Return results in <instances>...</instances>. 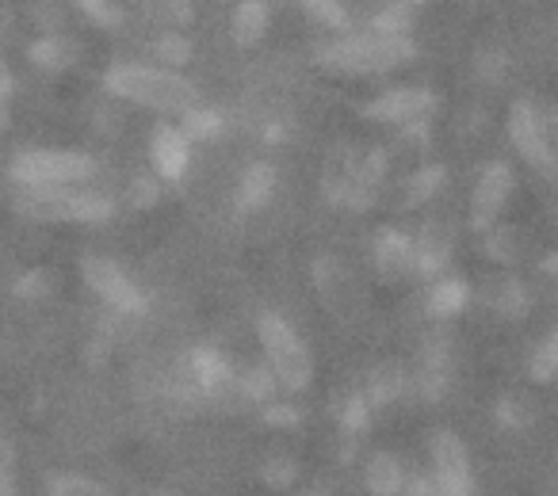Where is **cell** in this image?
Returning <instances> with one entry per match:
<instances>
[{
    "label": "cell",
    "instance_id": "obj_37",
    "mask_svg": "<svg viewBox=\"0 0 558 496\" xmlns=\"http://www.w3.org/2000/svg\"><path fill=\"white\" fill-rule=\"evenodd\" d=\"M474 70H478V77L486 80V85H505V77H509V54H505L501 47H494V42H486V47L474 54Z\"/></svg>",
    "mask_w": 558,
    "mask_h": 496
},
{
    "label": "cell",
    "instance_id": "obj_46",
    "mask_svg": "<svg viewBox=\"0 0 558 496\" xmlns=\"http://www.w3.org/2000/svg\"><path fill=\"white\" fill-rule=\"evenodd\" d=\"M12 88H16V80H12L9 62H0V108H9V96H12Z\"/></svg>",
    "mask_w": 558,
    "mask_h": 496
},
{
    "label": "cell",
    "instance_id": "obj_21",
    "mask_svg": "<svg viewBox=\"0 0 558 496\" xmlns=\"http://www.w3.org/2000/svg\"><path fill=\"white\" fill-rule=\"evenodd\" d=\"M364 485L372 496H402L405 466L395 450H372L364 458Z\"/></svg>",
    "mask_w": 558,
    "mask_h": 496
},
{
    "label": "cell",
    "instance_id": "obj_30",
    "mask_svg": "<svg viewBox=\"0 0 558 496\" xmlns=\"http://www.w3.org/2000/svg\"><path fill=\"white\" fill-rule=\"evenodd\" d=\"M58 283L62 280H58L54 268H27V272L12 283V295H16L20 302H47L58 290Z\"/></svg>",
    "mask_w": 558,
    "mask_h": 496
},
{
    "label": "cell",
    "instance_id": "obj_40",
    "mask_svg": "<svg viewBox=\"0 0 558 496\" xmlns=\"http://www.w3.org/2000/svg\"><path fill=\"white\" fill-rule=\"evenodd\" d=\"M303 9L311 12L314 20H322L326 27H337V32H344V27H349L344 0H303Z\"/></svg>",
    "mask_w": 558,
    "mask_h": 496
},
{
    "label": "cell",
    "instance_id": "obj_27",
    "mask_svg": "<svg viewBox=\"0 0 558 496\" xmlns=\"http://www.w3.org/2000/svg\"><path fill=\"white\" fill-rule=\"evenodd\" d=\"M497 420H501L509 432H532L539 424V401L524 389H509V394L497 397Z\"/></svg>",
    "mask_w": 558,
    "mask_h": 496
},
{
    "label": "cell",
    "instance_id": "obj_24",
    "mask_svg": "<svg viewBox=\"0 0 558 496\" xmlns=\"http://www.w3.org/2000/svg\"><path fill=\"white\" fill-rule=\"evenodd\" d=\"M444 184H448V169H444L440 161H436V164H421V169H413L410 176H405L398 207H402V210L425 207L428 199H436V195L444 191Z\"/></svg>",
    "mask_w": 558,
    "mask_h": 496
},
{
    "label": "cell",
    "instance_id": "obj_18",
    "mask_svg": "<svg viewBox=\"0 0 558 496\" xmlns=\"http://www.w3.org/2000/svg\"><path fill=\"white\" fill-rule=\"evenodd\" d=\"M405 389H410V371H405L402 359H383L367 371V382L360 394L367 397L372 409H390L395 401H402Z\"/></svg>",
    "mask_w": 558,
    "mask_h": 496
},
{
    "label": "cell",
    "instance_id": "obj_35",
    "mask_svg": "<svg viewBox=\"0 0 558 496\" xmlns=\"http://www.w3.org/2000/svg\"><path fill=\"white\" fill-rule=\"evenodd\" d=\"M149 50H154V54H157V62H161V70H172V73H177L180 65L192 62V42H187L184 35H177V32L157 35V39L149 42Z\"/></svg>",
    "mask_w": 558,
    "mask_h": 496
},
{
    "label": "cell",
    "instance_id": "obj_17",
    "mask_svg": "<svg viewBox=\"0 0 558 496\" xmlns=\"http://www.w3.org/2000/svg\"><path fill=\"white\" fill-rule=\"evenodd\" d=\"M85 58V47H81L73 35H62V32H47L27 47V62L43 73H70L81 65Z\"/></svg>",
    "mask_w": 558,
    "mask_h": 496
},
{
    "label": "cell",
    "instance_id": "obj_11",
    "mask_svg": "<svg viewBox=\"0 0 558 496\" xmlns=\"http://www.w3.org/2000/svg\"><path fill=\"white\" fill-rule=\"evenodd\" d=\"M512 191H517V172L509 161H489L478 172V184L471 195V230L486 233L489 225H497V218L505 214Z\"/></svg>",
    "mask_w": 558,
    "mask_h": 496
},
{
    "label": "cell",
    "instance_id": "obj_19",
    "mask_svg": "<svg viewBox=\"0 0 558 496\" xmlns=\"http://www.w3.org/2000/svg\"><path fill=\"white\" fill-rule=\"evenodd\" d=\"M482 252H486L494 264L501 268H517L527 260L532 252V237H527L524 225H512V222H497L482 233Z\"/></svg>",
    "mask_w": 558,
    "mask_h": 496
},
{
    "label": "cell",
    "instance_id": "obj_39",
    "mask_svg": "<svg viewBox=\"0 0 558 496\" xmlns=\"http://www.w3.org/2000/svg\"><path fill=\"white\" fill-rule=\"evenodd\" d=\"M260 417H264V424L279 427V432H295V427L303 424V409H299L295 401H268Z\"/></svg>",
    "mask_w": 558,
    "mask_h": 496
},
{
    "label": "cell",
    "instance_id": "obj_34",
    "mask_svg": "<svg viewBox=\"0 0 558 496\" xmlns=\"http://www.w3.org/2000/svg\"><path fill=\"white\" fill-rule=\"evenodd\" d=\"M47 496H116L104 481L85 478V473H54L47 481Z\"/></svg>",
    "mask_w": 558,
    "mask_h": 496
},
{
    "label": "cell",
    "instance_id": "obj_50",
    "mask_svg": "<svg viewBox=\"0 0 558 496\" xmlns=\"http://www.w3.org/2000/svg\"><path fill=\"white\" fill-rule=\"evenodd\" d=\"M311 496H326V493H311Z\"/></svg>",
    "mask_w": 558,
    "mask_h": 496
},
{
    "label": "cell",
    "instance_id": "obj_9",
    "mask_svg": "<svg viewBox=\"0 0 558 496\" xmlns=\"http://www.w3.org/2000/svg\"><path fill=\"white\" fill-rule=\"evenodd\" d=\"M451 371H456V333L448 325H433L421 340V359L410 379V389H417V397L428 405L444 401L451 386Z\"/></svg>",
    "mask_w": 558,
    "mask_h": 496
},
{
    "label": "cell",
    "instance_id": "obj_8",
    "mask_svg": "<svg viewBox=\"0 0 558 496\" xmlns=\"http://www.w3.org/2000/svg\"><path fill=\"white\" fill-rule=\"evenodd\" d=\"M81 280L85 287L100 298L108 310H116L119 318H142L146 313V290L123 272L111 257H85L81 260Z\"/></svg>",
    "mask_w": 558,
    "mask_h": 496
},
{
    "label": "cell",
    "instance_id": "obj_2",
    "mask_svg": "<svg viewBox=\"0 0 558 496\" xmlns=\"http://www.w3.org/2000/svg\"><path fill=\"white\" fill-rule=\"evenodd\" d=\"M413 58H417L413 39H383L372 32L344 35V39H329L314 47V62L329 73H344V77H383Z\"/></svg>",
    "mask_w": 558,
    "mask_h": 496
},
{
    "label": "cell",
    "instance_id": "obj_33",
    "mask_svg": "<svg viewBox=\"0 0 558 496\" xmlns=\"http://www.w3.org/2000/svg\"><path fill=\"white\" fill-rule=\"evenodd\" d=\"M527 379H532L535 386H550V382L558 379V333L555 328L543 336L539 348H535L532 359H527Z\"/></svg>",
    "mask_w": 558,
    "mask_h": 496
},
{
    "label": "cell",
    "instance_id": "obj_14",
    "mask_svg": "<svg viewBox=\"0 0 558 496\" xmlns=\"http://www.w3.org/2000/svg\"><path fill=\"white\" fill-rule=\"evenodd\" d=\"M360 153L364 149L352 146V141H337L326 157V169H322V195H326L333 207L352 210V195H356V169Z\"/></svg>",
    "mask_w": 558,
    "mask_h": 496
},
{
    "label": "cell",
    "instance_id": "obj_13",
    "mask_svg": "<svg viewBox=\"0 0 558 496\" xmlns=\"http://www.w3.org/2000/svg\"><path fill=\"white\" fill-rule=\"evenodd\" d=\"M440 103V96L433 88H390L383 92L379 100H372L364 108V119H375V123H390V126H405V123H417V119H428L433 108Z\"/></svg>",
    "mask_w": 558,
    "mask_h": 496
},
{
    "label": "cell",
    "instance_id": "obj_32",
    "mask_svg": "<svg viewBox=\"0 0 558 496\" xmlns=\"http://www.w3.org/2000/svg\"><path fill=\"white\" fill-rule=\"evenodd\" d=\"M413 32V12L405 9L402 0H387L372 20V35H383V39H410Z\"/></svg>",
    "mask_w": 558,
    "mask_h": 496
},
{
    "label": "cell",
    "instance_id": "obj_3",
    "mask_svg": "<svg viewBox=\"0 0 558 496\" xmlns=\"http://www.w3.org/2000/svg\"><path fill=\"white\" fill-rule=\"evenodd\" d=\"M256 336H260V348H264V367L279 382V389L283 394H303L314 382V359L306 340L295 333V325L283 313L264 310L256 318Z\"/></svg>",
    "mask_w": 558,
    "mask_h": 496
},
{
    "label": "cell",
    "instance_id": "obj_23",
    "mask_svg": "<svg viewBox=\"0 0 558 496\" xmlns=\"http://www.w3.org/2000/svg\"><path fill=\"white\" fill-rule=\"evenodd\" d=\"M486 306L497 318L517 321L532 310V290H527V283L520 275H501V280H494L486 287Z\"/></svg>",
    "mask_w": 558,
    "mask_h": 496
},
{
    "label": "cell",
    "instance_id": "obj_7",
    "mask_svg": "<svg viewBox=\"0 0 558 496\" xmlns=\"http://www.w3.org/2000/svg\"><path fill=\"white\" fill-rule=\"evenodd\" d=\"M311 280H314V290H318L322 306H326V313L337 321V325H344V328L364 325L367 321V290L341 257H333V252L314 257Z\"/></svg>",
    "mask_w": 558,
    "mask_h": 496
},
{
    "label": "cell",
    "instance_id": "obj_47",
    "mask_svg": "<svg viewBox=\"0 0 558 496\" xmlns=\"http://www.w3.org/2000/svg\"><path fill=\"white\" fill-rule=\"evenodd\" d=\"M4 32H12V12L0 9V35H4Z\"/></svg>",
    "mask_w": 558,
    "mask_h": 496
},
{
    "label": "cell",
    "instance_id": "obj_6",
    "mask_svg": "<svg viewBox=\"0 0 558 496\" xmlns=\"http://www.w3.org/2000/svg\"><path fill=\"white\" fill-rule=\"evenodd\" d=\"M96 172L100 161L77 149H24L9 164V176L20 187H77Z\"/></svg>",
    "mask_w": 558,
    "mask_h": 496
},
{
    "label": "cell",
    "instance_id": "obj_26",
    "mask_svg": "<svg viewBox=\"0 0 558 496\" xmlns=\"http://www.w3.org/2000/svg\"><path fill=\"white\" fill-rule=\"evenodd\" d=\"M268 24H271V12L264 0H241L238 9H233V20H230V35L238 47H256V42L268 35Z\"/></svg>",
    "mask_w": 558,
    "mask_h": 496
},
{
    "label": "cell",
    "instance_id": "obj_10",
    "mask_svg": "<svg viewBox=\"0 0 558 496\" xmlns=\"http://www.w3.org/2000/svg\"><path fill=\"white\" fill-rule=\"evenodd\" d=\"M428 455H433V481L440 496H478L471 455L451 427H436L433 439H428Z\"/></svg>",
    "mask_w": 558,
    "mask_h": 496
},
{
    "label": "cell",
    "instance_id": "obj_48",
    "mask_svg": "<svg viewBox=\"0 0 558 496\" xmlns=\"http://www.w3.org/2000/svg\"><path fill=\"white\" fill-rule=\"evenodd\" d=\"M402 4H405V9H410V12H417V9H425L428 0H402Z\"/></svg>",
    "mask_w": 558,
    "mask_h": 496
},
{
    "label": "cell",
    "instance_id": "obj_42",
    "mask_svg": "<svg viewBox=\"0 0 558 496\" xmlns=\"http://www.w3.org/2000/svg\"><path fill=\"white\" fill-rule=\"evenodd\" d=\"M73 4H77V9L85 12L93 24H100V27H119V20H123L111 0H73Z\"/></svg>",
    "mask_w": 558,
    "mask_h": 496
},
{
    "label": "cell",
    "instance_id": "obj_28",
    "mask_svg": "<svg viewBox=\"0 0 558 496\" xmlns=\"http://www.w3.org/2000/svg\"><path fill=\"white\" fill-rule=\"evenodd\" d=\"M233 382H238L245 405H260V409L268 401H276V394H279V382L271 379V371L264 363H253V367H241V371H233Z\"/></svg>",
    "mask_w": 558,
    "mask_h": 496
},
{
    "label": "cell",
    "instance_id": "obj_16",
    "mask_svg": "<svg viewBox=\"0 0 558 496\" xmlns=\"http://www.w3.org/2000/svg\"><path fill=\"white\" fill-rule=\"evenodd\" d=\"M187 161H192V141L169 123L154 126V138H149V164H154V176L172 184V179H180L187 172Z\"/></svg>",
    "mask_w": 558,
    "mask_h": 496
},
{
    "label": "cell",
    "instance_id": "obj_29",
    "mask_svg": "<svg viewBox=\"0 0 558 496\" xmlns=\"http://www.w3.org/2000/svg\"><path fill=\"white\" fill-rule=\"evenodd\" d=\"M180 134L187 141H215L222 134V111L218 108H207V103H195V108L180 111Z\"/></svg>",
    "mask_w": 558,
    "mask_h": 496
},
{
    "label": "cell",
    "instance_id": "obj_43",
    "mask_svg": "<svg viewBox=\"0 0 558 496\" xmlns=\"http://www.w3.org/2000/svg\"><path fill=\"white\" fill-rule=\"evenodd\" d=\"M398 146H402V149H425L428 146V119L405 123L402 134H398Z\"/></svg>",
    "mask_w": 558,
    "mask_h": 496
},
{
    "label": "cell",
    "instance_id": "obj_44",
    "mask_svg": "<svg viewBox=\"0 0 558 496\" xmlns=\"http://www.w3.org/2000/svg\"><path fill=\"white\" fill-rule=\"evenodd\" d=\"M410 496H440V488H436L433 473H421V478H413Z\"/></svg>",
    "mask_w": 558,
    "mask_h": 496
},
{
    "label": "cell",
    "instance_id": "obj_38",
    "mask_svg": "<svg viewBox=\"0 0 558 496\" xmlns=\"http://www.w3.org/2000/svg\"><path fill=\"white\" fill-rule=\"evenodd\" d=\"M20 488V450L12 439H0V496H16Z\"/></svg>",
    "mask_w": 558,
    "mask_h": 496
},
{
    "label": "cell",
    "instance_id": "obj_20",
    "mask_svg": "<svg viewBox=\"0 0 558 496\" xmlns=\"http://www.w3.org/2000/svg\"><path fill=\"white\" fill-rule=\"evenodd\" d=\"M276 195V164L268 161H253L245 164L238 179V214H256V210L268 207V199Z\"/></svg>",
    "mask_w": 558,
    "mask_h": 496
},
{
    "label": "cell",
    "instance_id": "obj_22",
    "mask_svg": "<svg viewBox=\"0 0 558 496\" xmlns=\"http://www.w3.org/2000/svg\"><path fill=\"white\" fill-rule=\"evenodd\" d=\"M466 302H471V287L463 280H456V275H448V280H433V287L425 295V313L436 325H448L466 310Z\"/></svg>",
    "mask_w": 558,
    "mask_h": 496
},
{
    "label": "cell",
    "instance_id": "obj_5",
    "mask_svg": "<svg viewBox=\"0 0 558 496\" xmlns=\"http://www.w3.org/2000/svg\"><path fill=\"white\" fill-rule=\"evenodd\" d=\"M555 111L539 96H520L509 108V138L517 146V153L539 172L543 179H555L558 157H555Z\"/></svg>",
    "mask_w": 558,
    "mask_h": 496
},
{
    "label": "cell",
    "instance_id": "obj_51",
    "mask_svg": "<svg viewBox=\"0 0 558 496\" xmlns=\"http://www.w3.org/2000/svg\"><path fill=\"white\" fill-rule=\"evenodd\" d=\"M161 496H172V493H161Z\"/></svg>",
    "mask_w": 558,
    "mask_h": 496
},
{
    "label": "cell",
    "instance_id": "obj_25",
    "mask_svg": "<svg viewBox=\"0 0 558 496\" xmlns=\"http://www.w3.org/2000/svg\"><path fill=\"white\" fill-rule=\"evenodd\" d=\"M375 409L367 405V397L360 389H344L333 401V420H337V435H349V439H364L367 427H372Z\"/></svg>",
    "mask_w": 558,
    "mask_h": 496
},
{
    "label": "cell",
    "instance_id": "obj_36",
    "mask_svg": "<svg viewBox=\"0 0 558 496\" xmlns=\"http://www.w3.org/2000/svg\"><path fill=\"white\" fill-rule=\"evenodd\" d=\"M260 481L271 488V493H288L299 481V462L291 455H271L268 462L260 466Z\"/></svg>",
    "mask_w": 558,
    "mask_h": 496
},
{
    "label": "cell",
    "instance_id": "obj_45",
    "mask_svg": "<svg viewBox=\"0 0 558 496\" xmlns=\"http://www.w3.org/2000/svg\"><path fill=\"white\" fill-rule=\"evenodd\" d=\"M356 450H360V439H349V435H337V462L349 466L352 458H356Z\"/></svg>",
    "mask_w": 558,
    "mask_h": 496
},
{
    "label": "cell",
    "instance_id": "obj_15",
    "mask_svg": "<svg viewBox=\"0 0 558 496\" xmlns=\"http://www.w3.org/2000/svg\"><path fill=\"white\" fill-rule=\"evenodd\" d=\"M372 264L383 283H402L405 275H413L410 233L398 230V225H383L372 240Z\"/></svg>",
    "mask_w": 558,
    "mask_h": 496
},
{
    "label": "cell",
    "instance_id": "obj_31",
    "mask_svg": "<svg viewBox=\"0 0 558 496\" xmlns=\"http://www.w3.org/2000/svg\"><path fill=\"white\" fill-rule=\"evenodd\" d=\"M142 9L154 24L169 27V32H180V27L195 24V4L192 0H142Z\"/></svg>",
    "mask_w": 558,
    "mask_h": 496
},
{
    "label": "cell",
    "instance_id": "obj_12",
    "mask_svg": "<svg viewBox=\"0 0 558 496\" xmlns=\"http://www.w3.org/2000/svg\"><path fill=\"white\" fill-rule=\"evenodd\" d=\"M410 248H413V275L440 280L451 264V252H456V225H451V218H428L410 237Z\"/></svg>",
    "mask_w": 558,
    "mask_h": 496
},
{
    "label": "cell",
    "instance_id": "obj_41",
    "mask_svg": "<svg viewBox=\"0 0 558 496\" xmlns=\"http://www.w3.org/2000/svg\"><path fill=\"white\" fill-rule=\"evenodd\" d=\"M126 199H131V207L149 210L157 199H161V179L157 176H134L131 184H126Z\"/></svg>",
    "mask_w": 558,
    "mask_h": 496
},
{
    "label": "cell",
    "instance_id": "obj_4",
    "mask_svg": "<svg viewBox=\"0 0 558 496\" xmlns=\"http://www.w3.org/2000/svg\"><path fill=\"white\" fill-rule=\"evenodd\" d=\"M16 214L27 222H108L116 214V199L81 187H24L16 195Z\"/></svg>",
    "mask_w": 558,
    "mask_h": 496
},
{
    "label": "cell",
    "instance_id": "obj_49",
    "mask_svg": "<svg viewBox=\"0 0 558 496\" xmlns=\"http://www.w3.org/2000/svg\"><path fill=\"white\" fill-rule=\"evenodd\" d=\"M0 126H9V108H0Z\"/></svg>",
    "mask_w": 558,
    "mask_h": 496
},
{
    "label": "cell",
    "instance_id": "obj_1",
    "mask_svg": "<svg viewBox=\"0 0 558 496\" xmlns=\"http://www.w3.org/2000/svg\"><path fill=\"white\" fill-rule=\"evenodd\" d=\"M104 88L111 96H119V100L138 103V108L149 111H165V115H180V111L199 103V92H195L192 80L172 70H161V65L116 62L104 73Z\"/></svg>",
    "mask_w": 558,
    "mask_h": 496
}]
</instances>
